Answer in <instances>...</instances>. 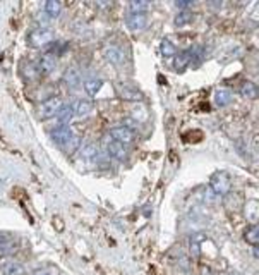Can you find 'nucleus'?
<instances>
[{"mask_svg":"<svg viewBox=\"0 0 259 275\" xmlns=\"http://www.w3.org/2000/svg\"><path fill=\"white\" fill-rule=\"evenodd\" d=\"M232 183H230V177L226 172H214L209 181V189L216 196H226L230 193Z\"/></svg>","mask_w":259,"mask_h":275,"instance_id":"obj_1","label":"nucleus"},{"mask_svg":"<svg viewBox=\"0 0 259 275\" xmlns=\"http://www.w3.org/2000/svg\"><path fill=\"white\" fill-rule=\"evenodd\" d=\"M54 38H55L54 31L47 30V28H40V30H33L28 35V43L33 48H42L54 42Z\"/></svg>","mask_w":259,"mask_h":275,"instance_id":"obj_2","label":"nucleus"},{"mask_svg":"<svg viewBox=\"0 0 259 275\" xmlns=\"http://www.w3.org/2000/svg\"><path fill=\"white\" fill-rule=\"evenodd\" d=\"M64 107V102L60 96H50V98H47L45 102H42L40 105V119H50V117H55L59 114V110Z\"/></svg>","mask_w":259,"mask_h":275,"instance_id":"obj_3","label":"nucleus"},{"mask_svg":"<svg viewBox=\"0 0 259 275\" xmlns=\"http://www.w3.org/2000/svg\"><path fill=\"white\" fill-rule=\"evenodd\" d=\"M117 93L122 100H127V102H141L144 98L143 93H141L137 88L134 86H129V84H124V83H119L115 86Z\"/></svg>","mask_w":259,"mask_h":275,"instance_id":"obj_4","label":"nucleus"},{"mask_svg":"<svg viewBox=\"0 0 259 275\" xmlns=\"http://www.w3.org/2000/svg\"><path fill=\"white\" fill-rule=\"evenodd\" d=\"M110 136L113 138L115 141H120V143L127 145V143H132V141L136 140V132L132 131V129L125 127V126H115L110 129Z\"/></svg>","mask_w":259,"mask_h":275,"instance_id":"obj_5","label":"nucleus"},{"mask_svg":"<svg viewBox=\"0 0 259 275\" xmlns=\"http://www.w3.org/2000/svg\"><path fill=\"white\" fill-rule=\"evenodd\" d=\"M107 152H108V155H110L112 159H115V160H125L127 159V153H129L127 148H125V145L120 143V141H115V140L108 141Z\"/></svg>","mask_w":259,"mask_h":275,"instance_id":"obj_6","label":"nucleus"},{"mask_svg":"<svg viewBox=\"0 0 259 275\" xmlns=\"http://www.w3.org/2000/svg\"><path fill=\"white\" fill-rule=\"evenodd\" d=\"M103 55L110 60L112 64H115V66H122L124 60H125L124 52L115 45H105L103 47Z\"/></svg>","mask_w":259,"mask_h":275,"instance_id":"obj_7","label":"nucleus"},{"mask_svg":"<svg viewBox=\"0 0 259 275\" xmlns=\"http://www.w3.org/2000/svg\"><path fill=\"white\" fill-rule=\"evenodd\" d=\"M125 24L131 31H141L146 28L148 24V16L144 14H129L127 19H125Z\"/></svg>","mask_w":259,"mask_h":275,"instance_id":"obj_8","label":"nucleus"},{"mask_svg":"<svg viewBox=\"0 0 259 275\" xmlns=\"http://www.w3.org/2000/svg\"><path fill=\"white\" fill-rule=\"evenodd\" d=\"M57 67V55L54 54H45L38 60V72L40 74H50Z\"/></svg>","mask_w":259,"mask_h":275,"instance_id":"obj_9","label":"nucleus"},{"mask_svg":"<svg viewBox=\"0 0 259 275\" xmlns=\"http://www.w3.org/2000/svg\"><path fill=\"white\" fill-rule=\"evenodd\" d=\"M62 81L64 84H66L67 88H71V90H76V88L81 84V74L79 71L76 67H67L66 71H64L62 74Z\"/></svg>","mask_w":259,"mask_h":275,"instance_id":"obj_10","label":"nucleus"},{"mask_svg":"<svg viewBox=\"0 0 259 275\" xmlns=\"http://www.w3.org/2000/svg\"><path fill=\"white\" fill-rule=\"evenodd\" d=\"M0 273L2 275H26V268L16 260H7L0 265Z\"/></svg>","mask_w":259,"mask_h":275,"instance_id":"obj_11","label":"nucleus"},{"mask_svg":"<svg viewBox=\"0 0 259 275\" xmlns=\"http://www.w3.org/2000/svg\"><path fill=\"white\" fill-rule=\"evenodd\" d=\"M194 55H196V52H194L192 48L180 52V54L175 57V60H173V69H175V71H184V69L192 62Z\"/></svg>","mask_w":259,"mask_h":275,"instance_id":"obj_12","label":"nucleus"},{"mask_svg":"<svg viewBox=\"0 0 259 275\" xmlns=\"http://www.w3.org/2000/svg\"><path fill=\"white\" fill-rule=\"evenodd\" d=\"M72 136L74 134H72V129L69 126H59L55 131H52V140H54L57 145H60V147H64Z\"/></svg>","mask_w":259,"mask_h":275,"instance_id":"obj_13","label":"nucleus"},{"mask_svg":"<svg viewBox=\"0 0 259 275\" xmlns=\"http://www.w3.org/2000/svg\"><path fill=\"white\" fill-rule=\"evenodd\" d=\"M103 86V79L100 78H90L84 81V90H86V93L90 96H96L100 93V90H102Z\"/></svg>","mask_w":259,"mask_h":275,"instance_id":"obj_14","label":"nucleus"},{"mask_svg":"<svg viewBox=\"0 0 259 275\" xmlns=\"http://www.w3.org/2000/svg\"><path fill=\"white\" fill-rule=\"evenodd\" d=\"M240 95L244 96V98L256 100L259 95V90L252 81H245V83H242V86H240Z\"/></svg>","mask_w":259,"mask_h":275,"instance_id":"obj_15","label":"nucleus"},{"mask_svg":"<svg viewBox=\"0 0 259 275\" xmlns=\"http://www.w3.org/2000/svg\"><path fill=\"white\" fill-rule=\"evenodd\" d=\"M93 112V103L90 100H79L74 103V114L78 117H88Z\"/></svg>","mask_w":259,"mask_h":275,"instance_id":"obj_16","label":"nucleus"},{"mask_svg":"<svg viewBox=\"0 0 259 275\" xmlns=\"http://www.w3.org/2000/svg\"><path fill=\"white\" fill-rule=\"evenodd\" d=\"M74 115H76L74 114V105H64V107L59 110V114H57V119H59L60 124H69Z\"/></svg>","mask_w":259,"mask_h":275,"instance_id":"obj_17","label":"nucleus"},{"mask_svg":"<svg viewBox=\"0 0 259 275\" xmlns=\"http://www.w3.org/2000/svg\"><path fill=\"white\" fill-rule=\"evenodd\" d=\"M60 12H62V4L59 0H48V2H45V14L50 16L52 19L59 18Z\"/></svg>","mask_w":259,"mask_h":275,"instance_id":"obj_18","label":"nucleus"},{"mask_svg":"<svg viewBox=\"0 0 259 275\" xmlns=\"http://www.w3.org/2000/svg\"><path fill=\"white\" fill-rule=\"evenodd\" d=\"M149 2H146V0H134V2H129V12L131 14H146V12L149 11Z\"/></svg>","mask_w":259,"mask_h":275,"instance_id":"obj_19","label":"nucleus"},{"mask_svg":"<svg viewBox=\"0 0 259 275\" xmlns=\"http://www.w3.org/2000/svg\"><path fill=\"white\" fill-rule=\"evenodd\" d=\"M214 103L218 107H226V105L232 103V93L228 90H218L214 93Z\"/></svg>","mask_w":259,"mask_h":275,"instance_id":"obj_20","label":"nucleus"},{"mask_svg":"<svg viewBox=\"0 0 259 275\" xmlns=\"http://www.w3.org/2000/svg\"><path fill=\"white\" fill-rule=\"evenodd\" d=\"M244 239L247 241V244L254 246V248H257V244H259V229H257V225H256V224L250 225V227H249L247 230H245Z\"/></svg>","mask_w":259,"mask_h":275,"instance_id":"obj_21","label":"nucleus"},{"mask_svg":"<svg viewBox=\"0 0 259 275\" xmlns=\"http://www.w3.org/2000/svg\"><path fill=\"white\" fill-rule=\"evenodd\" d=\"M160 52L163 57H175L177 48L172 42H170V40L165 38V40H161V43H160Z\"/></svg>","mask_w":259,"mask_h":275,"instance_id":"obj_22","label":"nucleus"},{"mask_svg":"<svg viewBox=\"0 0 259 275\" xmlns=\"http://www.w3.org/2000/svg\"><path fill=\"white\" fill-rule=\"evenodd\" d=\"M79 147H81V140L78 136H72L71 140L67 141L66 145H64V152L67 153V155H72V153H76L79 150Z\"/></svg>","mask_w":259,"mask_h":275,"instance_id":"obj_23","label":"nucleus"},{"mask_svg":"<svg viewBox=\"0 0 259 275\" xmlns=\"http://www.w3.org/2000/svg\"><path fill=\"white\" fill-rule=\"evenodd\" d=\"M81 155H83V159H96L98 157V147L95 143L84 145L83 150H81Z\"/></svg>","mask_w":259,"mask_h":275,"instance_id":"obj_24","label":"nucleus"},{"mask_svg":"<svg viewBox=\"0 0 259 275\" xmlns=\"http://www.w3.org/2000/svg\"><path fill=\"white\" fill-rule=\"evenodd\" d=\"M191 19H192V14L189 11H180L179 14H177V18H175V24L177 26H185L187 23H191Z\"/></svg>","mask_w":259,"mask_h":275,"instance_id":"obj_25","label":"nucleus"},{"mask_svg":"<svg viewBox=\"0 0 259 275\" xmlns=\"http://www.w3.org/2000/svg\"><path fill=\"white\" fill-rule=\"evenodd\" d=\"M33 275H59V268L55 266H42V268H36Z\"/></svg>","mask_w":259,"mask_h":275,"instance_id":"obj_26","label":"nucleus"},{"mask_svg":"<svg viewBox=\"0 0 259 275\" xmlns=\"http://www.w3.org/2000/svg\"><path fill=\"white\" fill-rule=\"evenodd\" d=\"M191 6H192L191 0H179V2H175V7H177V9H180V11L189 9Z\"/></svg>","mask_w":259,"mask_h":275,"instance_id":"obj_27","label":"nucleus"}]
</instances>
